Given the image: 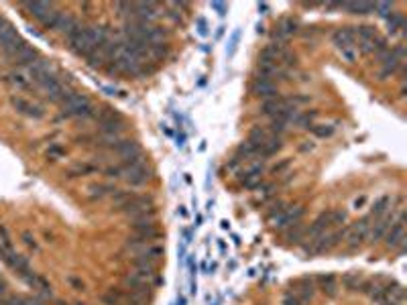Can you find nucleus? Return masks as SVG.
I'll use <instances>...</instances> for the list:
<instances>
[{
    "mask_svg": "<svg viewBox=\"0 0 407 305\" xmlns=\"http://www.w3.org/2000/svg\"><path fill=\"white\" fill-rule=\"evenodd\" d=\"M387 246L389 248H399L403 252L405 248V216L401 214L397 222L391 224V230L387 232Z\"/></svg>",
    "mask_w": 407,
    "mask_h": 305,
    "instance_id": "obj_3",
    "label": "nucleus"
},
{
    "mask_svg": "<svg viewBox=\"0 0 407 305\" xmlns=\"http://www.w3.org/2000/svg\"><path fill=\"white\" fill-rule=\"evenodd\" d=\"M387 21H389V33H397V31L403 29V25H405V19H403L401 13H393Z\"/></svg>",
    "mask_w": 407,
    "mask_h": 305,
    "instance_id": "obj_29",
    "label": "nucleus"
},
{
    "mask_svg": "<svg viewBox=\"0 0 407 305\" xmlns=\"http://www.w3.org/2000/svg\"><path fill=\"white\" fill-rule=\"evenodd\" d=\"M11 104H13V108H15L19 114H23V116H27V118L41 120V118L45 116V110H43L39 104H33L31 100H27V98H23V96H11Z\"/></svg>",
    "mask_w": 407,
    "mask_h": 305,
    "instance_id": "obj_2",
    "label": "nucleus"
},
{
    "mask_svg": "<svg viewBox=\"0 0 407 305\" xmlns=\"http://www.w3.org/2000/svg\"><path fill=\"white\" fill-rule=\"evenodd\" d=\"M23 305H45L43 297H23Z\"/></svg>",
    "mask_w": 407,
    "mask_h": 305,
    "instance_id": "obj_38",
    "label": "nucleus"
},
{
    "mask_svg": "<svg viewBox=\"0 0 407 305\" xmlns=\"http://www.w3.org/2000/svg\"><path fill=\"white\" fill-rule=\"evenodd\" d=\"M375 11H379V17L389 19L393 15V5L391 3H375Z\"/></svg>",
    "mask_w": 407,
    "mask_h": 305,
    "instance_id": "obj_33",
    "label": "nucleus"
},
{
    "mask_svg": "<svg viewBox=\"0 0 407 305\" xmlns=\"http://www.w3.org/2000/svg\"><path fill=\"white\" fill-rule=\"evenodd\" d=\"M197 33H199L201 37L208 35V21H206V19H197Z\"/></svg>",
    "mask_w": 407,
    "mask_h": 305,
    "instance_id": "obj_39",
    "label": "nucleus"
},
{
    "mask_svg": "<svg viewBox=\"0 0 407 305\" xmlns=\"http://www.w3.org/2000/svg\"><path fill=\"white\" fill-rule=\"evenodd\" d=\"M19 39H21V37H19V33H17V29H15L7 19L0 17V49L5 51L7 47L15 45Z\"/></svg>",
    "mask_w": 407,
    "mask_h": 305,
    "instance_id": "obj_7",
    "label": "nucleus"
},
{
    "mask_svg": "<svg viewBox=\"0 0 407 305\" xmlns=\"http://www.w3.org/2000/svg\"><path fill=\"white\" fill-rule=\"evenodd\" d=\"M342 9L350 11L352 15H371L375 13V3H342Z\"/></svg>",
    "mask_w": 407,
    "mask_h": 305,
    "instance_id": "obj_18",
    "label": "nucleus"
},
{
    "mask_svg": "<svg viewBox=\"0 0 407 305\" xmlns=\"http://www.w3.org/2000/svg\"><path fill=\"white\" fill-rule=\"evenodd\" d=\"M303 212H305V208H303V206H297V208H287V210H285V214H283L279 220H275V226H277L279 230H287L289 226H293V224L301 222Z\"/></svg>",
    "mask_w": 407,
    "mask_h": 305,
    "instance_id": "obj_8",
    "label": "nucleus"
},
{
    "mask_svg": "<svg viewBox=\"0 0 407 305\" xmlns=\"http://www.w3.org/2000/svg\"><path fill=\"white\" fill-rule=\"evenodd\" d=\"M310 130H312V134L318 136V138H328V136L334 134V126H330V124H314Z\"/></svg>",
    "mask_w": 407,
    "mask_h": 305,
    "instance_id": "obj_28",
    "label": "nucleus"
},
{
    "mask_svg": "<svg viewBox=\"0 0 407 305\" xmlns=\"http://www.w3.org/2000/svg\"><path fill=\"white\" fill-rule=\"evenodd\" d=\"M238 37H240V33L236 31V33L232 35V39H230V49H228V55H230V57L234 55V51H236V43H238Z\"/></svg>",
    "mask_w": 407,
    "mask_h": 305,
    "instance_id": "obj_42",
    "label": "nucleus"
},
{
    "mask_svg": "<svg viewBox=\"0 0 407 305\" xmlns=\"http://www.w3.org/2000/svg\"><path fill=\"white\" fill-rule=\"evenodd\" d=\"M318 283H320V289L324 293H328V295L336 293V279H334V275H322V277H318Z\"/></svg>",
    "mask_w": 407,
    "mask_h": 305,
    "instance_id": "obj_25",
    "label": "nucleus"
},
{
    "mask_svg": "<svg viewBox=\"0 0 407 305\" xmlns=\"http://www.w3.org/2000/svg\"><path fill=\"white\" fill-rule=\"evenodd\" d=\"M334 224H332V214L330 212H324V214H320L316 220H314V224H310V228H305V236H303V240H316L318 236H322V234H326V230L328 228H332Z\"/></svg>",
    "mask_w": 407,
    "mask_h": 305,
    "instance_id": "obj_4",
    "label": "nucleus"
},
{
    "mask_svg": "<svg viewBox=\"0 0 407 305\" xmlns=\"http://www.w3.org/2000/svg\"><path fill=\"white\" fill-rule=\"evenodd\" d=\"M98 171V165H92V163H76V165H72L67 171H65V175L67 177H84V175H92V173H96Z\"/></svg>",
    "mask_w": 407,
    "mask_h": 305,
    "instance_id": "obj_17",
    "label": "nucleus"
},
{
    "mask_svg": "<svg viewBox=\"0 0 407 305\" xmlns=\"http://www.w3.org/2000/svg\"><path fill=\"white\" fill-rule=\"evenodd\" d=\"M389 206H391V197L389 195H381L373 206H371V218L373 220H379V218H383L387 212H389Z\"/></svg>",
    "mask_w": 407,
    "mask_h": 305,
    "instance_id": "obj_15",
    "label": "nucleus"
},
{
    "mask_svg": "<svg viewBox=\"0 0 407 305\" xmlns=\"http://www.w3.org/2000/svg\"><path fill=\"white\" fill-rule=\"evenodd\" d=\"M252 94L259 96V98H263V100H271V98H277V96H279V90H277V84H275V82L254 78V82H252Z\"/></svg>",
    "mask_w": 407,
    "mask_h": 305,
    "instance_id": "obj_6",
    "label": "nucleus"
},
{
    "mask_svg": "<svg viewBox=\"0 0 407 305\" xmlns=\"http://www.w3.org/2000/svg\"><path fill=\"white\" fill-rule=\"evenodd\" d=\"M3 261L7 263L9 269L17 271V275L23 273L25 269H29V261H27V257H23V254H19V252H15V250H9V252L5 254V259H3Z\"/></svg>",
    "mask_w": 407,
    "mask_h": 305,
    "instance_id": "obj_11",
    "label": "nucleus"
},
{
    "mask_svg": "<svg viewBox=\"0 0 407 305\" xmlns=\"http://www.w3.org/2000/svg\"><path fill=\"white\" fill-rule=\"evenodd\" d=\"M35 19H39V21H43L51 11H53V5L51 3H25L23 5Z\"/></svg>",
    "mask_w": 407,
    "mask_h": 305,
    "instance_id": "obj_14",
    "label": "nucleus"
},
{
    "mask_svg": "<svg viewBox=\"0 0 407 305\" xmlns=\"http://www.w3.org/2000/svg\"><path fill=\"white\" fill-rule=\"evenodd\" d=\"M354 31V37H359V41H373L379 33L375 27H369V25H361V27H352Z\"/></svg>",
    "mask_w": 407,
    "mask_h": 305,
    "instance_id": "obj_22",
    "label": "nucleus"
},
{
    "mask_svg": "<svg viewBox=\"0 0 407 305\" xmlns=\"http://www.w3.org/2000/svg\"><path fill=\"white\" fill-rule=\"evenodd\" d=\"M285 210H287V206L283 201H275V203H271V208H269V212H267V218L271 220V222H275V220H279L283 214H285Z\"/></svg>",
    "mask_w": 407,
    "mask_h": 305,
    "instance_id": "obj_27",
    "label": "nucleus"
},
{
    "mask_svg": "<svg viewBox=\"0 0 407 305\" xmlns=\"http://www.w3.org/2000/svg\"><path fill=\"white\" fill-rule=\"evenodd\" d=\"M289 104L287 102V98H281V96H277V98H271V100H265L263 102V106H261V114H265V116H275L279 110H283L285 106Z\"/></svg>",
    "mask_w": 407,
    "mask_h": 305,
    "instance_id": "obj_12",
    "label": "nucleus"
},
{
    "mask_svg": "<svg viewBox=\"0 0 407 305\" xmlns=\"http://www.w3.org/2000/svg\"><path fill=\"white\" fill-rule=\"evenodd\" d=\"M354 41H356V37H354L352 27L336 29V31L332 33V43H334L340 51H342V49H350V47H354Z\"/></svg>",
    "mask_w": 407,
    "mask_h": 305,
    "instance_id": "obj_9",
    "label": "nucleus"
},
{
    "mask_svg": "<svg viewBox=\"0 0 407 305\" xmlns=\"http://www.w3.org/2000/svg\"><path fill=\"white\" fill-rule=\"evenodd\" d=\"M346 234H348V228H338V230H334V232H330V234H322V236H318L316 240H312V244H308L303 250L308 252V254L328 252V250H332L334 246H338V244L346 238Z\"/></svg>",
    "mask_w": 407,
    "mask_h": 305,
    "instance_id": "obj_1",
    "label": "nucleus"
},
{
    "mask_svg": "<svg viewBox=\"0 0 407 305\" xmlns=\"http://www.w3.org/2000/svg\"><path fill=\"white\" fill-rule=\"evenodd\" d=\"M70 283H72L76 289H84V283H82L80 279H76V277H70Z\"/></svg>",
    "mask_w": 407,
    "mask_h": 305,
    "instance_id": "obj_44",
    "label": "nucleus"
},
{
    "mask_svg": "<svg viewBox=\"0 0 407 305\" xmlns=\"http://www.w3.org/2000/svg\"><path fill=\"white\" fill-rule=\"evenodd\" d=\"M303 236H305V226H303L301 222H297V224L289 226V228H287V232H285V238H287L289 242H301V240H303Z\"/></svg>",
    "mask_w": 407,
    "mask_h": 305,
    "instance_id": "obj_23",
    "label": "nucleus"
},
{
    "mask_svg": "<svg viewBox=\"0 0 407 305\" xmlns=\"http://www.w3.org/2000/svg\"><path fill=\"white\" fill-rule=\"evenodd\" d=\"M102 173H104L106 177H110V179H120V177H124V169L120 167V163H118V165H110V167H106Z\"/></svg>",
    "mask_w": 407,
    "mask_h": 305,
    "instance_id": "obj_31",
    "label": "nucleus"
},
{
    "mask_svg": "<svg viewBox=\"0 0 407 305\" xmlns=\"http://www.w3.org/2000/svg\"><path fill=\"white\" fill-rule=\"evenodd\" d=\"M365 203H367V195H361V197H356V199L352 201V208H354V210H361Z\"/></svg>",
    "mask_w": 407,
    "mask_h": 305,
    "instance_id": "obj_43",
    "label": "nucleus"
},
{
    "mask_svg": "<svg viewBox=\"0 0 407 305\" xmlns=\"http://www.w3.org/2000/svg\"><path fill=\"white\" fill-rule=\"evenodd\" d=\"M361 283H363V279H361L359 275H348V277L344 279V285H346L348 291H359V289H361Z\"/></svg>",
    "mask_w": 407,
    "mask_h": 305,
    "instance_id": "obj_32",
    "label": "nucleus"
},
{
    "mask_svg": "<svg viewBox=\"0 0 407 305\" xmlns=\"http://www.w3.org/2000/svg\"><path fill=\"white\" fill-rule=\"evenodd\" d=\"M291 167V159H283L281 163H277V165H273L271 167V173H275V175H281L283 171H287Z\"/></svg>",
    "mask_w": 407,
    "mask_h": 305,
    "instance_id": "obj_35",
    "label": "nucleus"
},
{
    "mask_svg": "<svg viewBox=\"0 0 407 305\" xmlns=\"http://www.w3.org/2000/svg\"><path fill=\"white\" fill-rule=\"evenodd\" d=\"M340 55H342V59H344L346 63H354V61H356V51H354L352 47H350V49H342Z\"/></svg>",
    "mask_w": 407,
    "mask_h": 305,
    "instance_id": "obj_36",
    "label": "nucleus"
},
{
    "mask_svg": "<svg viewBox=\"0 0 407 305\" xmlns=\"http://www.w3.org/2000/svg\"><path fill=\"white\" fill-rule=\"evenodd\" d=\"M175 305H187L185 297H183V295H179V297H177V301H175Z\"/></svg>",
    "mask_w": 407,
    "mask_h": 305,
    "instance_id": "obj_46",
    "label": "nucleus"
},
{
    "mask_svg": "<svg viewBox=\"0 0 407 305\" xmlns=\"http://www.w3.org/2000/svg\"><path fill=\"white\" fill-rule=\"evenodd\" d=\"M122 299H124L122 289H110L108 293L102 295V303L104 305H122Z\"/></svg>",
    "mask_w": 407,
    "mask_h": 305,
    "instance_id": "obj_24",
    "label": "nucleus"
},
{
    "mask_svg": "<svg viewBox=\"0 0 407 305\" xmlns=\"http://www.w3.org/2000/svg\"><path fill=\"white\" fill-rule=\"evenodd\" d=\"M61 11H57V9H53V11H51L43 21H41V25L45 27V29H53L55 31V27H57V23H59V19H61Z\"/></svg>",
    "mask_w": 407,
    "mask_h": 305,
    "instance_id": "obj_26",
    "label": "nucleus"
},
{
    "mask_svg": "<svg viewBox=\"0 0 407 305\" xmlns=\"http://www.w3.org/2000/svg\"><path fill=\"white\" fill-rule=\"evenodd\" d=\"M88 191H90V199H102L106 195H112L116 191V187L110 183H92L88 187Z\"/></svg>",
    "mask_w": 407,
    "mask_h": 305,
    "instance_id": "obj_16",
    "label": "nucleus"
},
{
    "mask_svg": "<svg viewBox=\"0 0 407 305\" xmlns=\"http://www.w3.org/2000/svg\"><path fill=\"white\" fill-rule=\"evenodd\" d=\"M169 53V47L163 43V41H157V43H151L149 45V57L151 59H157V61H163Z\"/></svg>",
    "mask_w": 407,
    "mask_h": 305,
    "instance_id": "obj_20",
    "label": "nucleus"
},
{
    "mask_svg": "<svg viewBox=\"0 0 407 305\" xmlns=\"http://www.w3.org/2000/svg\"><path fill=\"white\" fill-rule=\"evenodd\" d=\"M316 118H318V110H312V112H297L293 124H297V126H301V128H312Z\"/></svg>",
    "mask_w": 407,
    "mask_h": 305,
    "instance_id": "obj_21",
    "label": "nucleus"
},
{
    "mask_svg": "<svg viewBox=\"0 0 407 305\" xmlns=\"http://www.w3.org/2000/svg\"><path fill=\"white\" fill-rule=\"evenodd\" d=\"M23 242H25L29 248H33V250H37V248H39V246H37V240H35V238H33L29 232H25V234H23Z\"/></svg>",
    "mask_w": 407,
    "mask_h": 305,
    "instance_id": "obj_41",
    "label": "nucleus"
},
{
    "mask_svg": "<svg viewBox=\"0 0 407 305\" xmlns=\"http://www.w3.org/2000/svg\"><path fill=\"white\" fill-rule=\"evenodd\" d=\"M7 293V283L5 281H0V297H3Z\"/></svg>",
    "mask_w": 407,
    "mask_h": 305,
    "instance_id": "obj_47",
    "label": "nucleus"
},
{
    "mask_svg": "<svg viewBox=\"0 0 407 305\" xmlns=\"http://www.w3.org/2000/svg\"><path fill=\"white\" fill-rule=\"evenodd\" d=\"M124 179H126L128 185L141 187V185H145V183L151 179V171L147 169V165H143V167H139V169H134V171H128V173L124 175Z\"/></svg>",
    "mask_w": 407,
    "mask_h": 305,
    "instance_id": "obj_13",
    "label": "nucleus"
},
{
    "mask_svg": "<svg viewBox=\"0 0 407 305\" xmlns=\"http://www.w3.org/2000/svg\"><path fill=\"white\" fill-rule=\"evenodd\" d=\"M134 193H130V191H122V189H116L114 193H112V201H114V206H120V203H124L128 197H132Z\"/></svg>",
    "mask_w": 407,
    "mask_h": 305,
    "instance_id": "obj_34",
    "label": "nucleus"
},
{
    "mask_svg": "<svg viewBox=\"0 0 407 305\" xmlns=\"http://www.w3.org/2000/svg\"><path fill=\"white\" fill-rule=\"evenodd\" d=\"M63 155H65V146H61V144H49V148H47V159L55 161V159H59V157H63Z\"/></svg>",
    "mask_w": 407,
    "mask_h": 305,
    "instance_id": "obj_30",
    "label": "nucleus"
},
{
    "mask_svg": "<svg viewBox=\"0 0 407 305\" xmlns=\"http://www.w3.org/2000/svg\"><path fill=\"white\" fill-rule=\"evenodd\" d=\"M330 214H332V224H342V222H346V212H342V210H332Z\"/></svg>",
    "mask_w": 407,
    "mask_h": 305,
    "instance_id": "obj_37",
    "label": "nucleus"
},
{
    "mask_svg": "<svg viewBox=\"0 0 407 305\" xmlns=\"http://www.w3.org/2000/svg\"><path fill=\"white\" fill-rule=\"evenodd\" d=\"M210 7H212V9H214V11L220 15V17H224V15L228 13V5H224V3H212Z\"/></svg>",
    "mask_w": 407,
    "mask_h": 305,
    "instance_id": "obj_40",
    "label": "nucleus"
},
{
    "mask_svg": "<svg viewBox=\"0 0 407 305\" xmlns=\"http://www.w3.org/2000/svg\"><path fill=\"white\" fill-rule=\"evenodd\" d=\"M314 148V142H305V144H299V150L301 152H308V150H312Z\"/></svg>",
    "mask_w": 407,
    "mask_h": 305,
    "instance_id": "obj_45",
    "label": "nucleus"
},
{
    "mask_svg": "<svg viewBox=\"0 0 407 305\" xmlns=\"http://www.w3.org/2000/svg\"><path fill=\"white\" fill-rule=\"evenodd\" d=\"M108 150L118 155L120 159H126V157H132L137 152H141V144L137 140H130V138H118Z\"/></svg>",
    "mask_w": 407,
    "mask_h": 305,
    "instance_id": "obj_5",
    "label": "nucleus"
},
{
    "mask_svg": "<svg viewBox=\"0 0 407 305\" xmlns=\"http://www.w3.org/2000/svg\"><path fill=\"white\" fill-rule=\"evenodd\" d=\"M11 86H15V88H19V90H25V92H33V86L29 84V80L31 78H25L23 73H19V71H13V73H9L7 78H5Z\"/></svg>",
    "mask_w": 407,
    "mask_h": 305,
    "instance_id": "obj_19",
    "label": "nucleus"
},
{
    "mask_svg": "<svg viewBox=\"0 0 407 305\" xmlns=\"http://www.w3.org/2000/svg\"><path fill=\"white\" fill-rule=\"evenodd\" d=\"M98 128H100V132H102V134L120 136V132H122L126 126H124L122 116H116V118H110V120H104V122H98Z\"/></svg>",
    "mask_w": 407,
    "mask_h": 305,
    "instance_id": "obj_10",
    "label": "nucleus"
}]
</instances>
